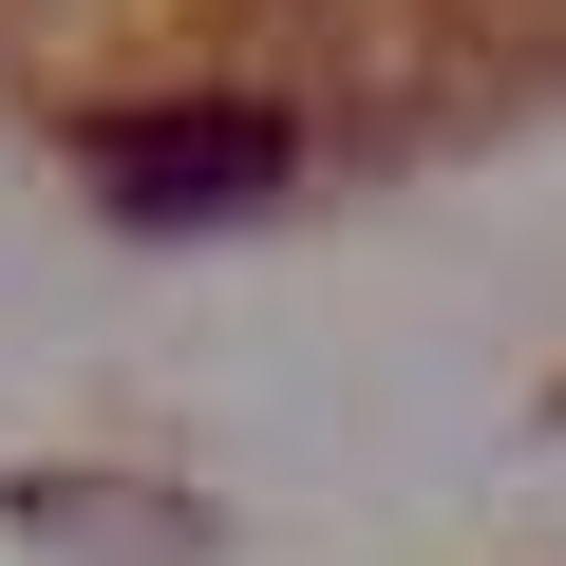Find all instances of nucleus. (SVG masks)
Returning <instances> with one entry per match:
<instances>
[{"label":"nucleus","mask_w":566,"mask_h":566,"mask_svg":"<svg viewBox=\"0 0 566 566\" xmlns=\"http://www.w3.org/2000/svg\"><path fill=\"white\" fill-rule=\"evenodd\" d=\"M76 189L114 227H245L303 189V114H264V95H189V114H95L76 133Z\"/></svg>","instance_id":"f257e3e1"}]
</instances>
